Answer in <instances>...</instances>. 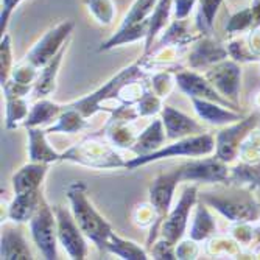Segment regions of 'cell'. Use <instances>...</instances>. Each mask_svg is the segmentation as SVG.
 <instances>
[{"mask_svg": "<svg viewBox=\"0 0 260 260\" xmlns=\"http://www.w3.org/2000/svg\"><path fill=\"white\" fill-rule=\"evenodd\" d=\"M86 128H89L86 117L78 109L67 105V106H64L62 112L56 119V123L47 126L45 131H47V134H53V133L77 134V133H81Z\"/></svg>", "mask_w": 260, "mask_h": 260, "instance_id": "cell-27", "label": "cell"}, {"mask_svg": "<svg viewBox=\"0 0 260 260\" xmlns=\"http://www.w3.org/2000/svg\"><path fill=\"white\" fill-rule=\"evenodd\" d=\"M22 223L2 224V242H0V258L2 260H31L33 252L20 228Z\"/></svg>", "mask_w": 260, "mask_h": 260, "instance_id": "cell-17", "label": "cell"}, {"mask_svg": "<svg viewBox=\"0 0 260 260\" xmlns=\"http://www.w3.org/2000/svg\"><path fill=\"white\" fill-rule=\"evenodd\" d=\"M105 251L119 255L123 260H147V258H150L147 249L140 248L137 243H134L128 239H122L120 235H117L115 232H112L109 235V239L105 245Z\"/></svg>", "mask_w": 260, "mask_h": 260, "instance_id": "cell-31", "label": "cell"}, {"mask_svg": "<svg viewBox=\"0 0 260 260\" xmlns=\"http://www.w3.org/2000/svg\"><path fill=\"white\" fill-rule=\"evenodd\" d=\"M64 106L50 102L49 99H41L38 100L33 108L30 109L25 122L22 123V126L25 128H35V126H44L49 125L53 120H56L59 114L62 112Z\"/></svg>", "mask_w": 260, "mask_h": 260, "instance_id": "cell-26", "label": "cell"}, {"mask_svg": "<svg viewBox=\"0 0 260 260\" xmlns=\"http://www.w3.org/2000/svg\"><path fill=\"white\" fill-rule=\"evenodd\" d=\"M255 193H257V198H258V201H260V188H258V190H255Z\"/></svg>", "mask_w": 260, "mask_h": 260, "instance_id": "cell-52", "label": "cell"}, {"mask_svg": "<svg viewBox=\"0 0 260 260\" xmlns=\"http://www.w3.org/2000/svg\"><path fill=\"white\" fill-rule=\"evenodd\" d=\"M200 242L193 240V239H185L178 242L176 245V258L179 260H190V258H197L200 254Z\"/></svg>", "mask_w": 260, "mask_h": 260, "instance_id": "cell-46", "label": "cell"}, {"mask_svg": "<svg viewBox=\"0 0 260 260\" xmlns=\"http://www.w3.org/2000/svg\"><path fill=\"white\" fill-rule=\"evenodd\" d=\"M217 232V223L212 217V214L207 209V204L198 198L197 204H195V215H193V221H192V228H190V239L197 240V242H204L209 240L210 237H214Z\"/></svg>", "mask_w": 260, "mask_h": 260, "instance_id": "cell-25", "label": "cell"}, {"mask_svg": "<svg viewBox=\"0 0 260 260\" xmlns=\"http://www.w3.org/2000/svg\"><path fill=\"white\" fill-rule=\"evenodd\" d=\"M246 41H248V45H249L251 52L257 58H260V28L249 30V35H248Z\"/></svg>", "mask_w": 260, "mask_h": 260, "instance_id": "cell-50", "label": "cell"}, {"mask_svg": "<svg viewBox=\"0 0 260 260\" xmlns=\"http://www.w3.org/2000/svg\"><path fill=\"white\" fill-rule=\"evenodd\" d=\"M160 119L165 128V134H167V140H178L182 137L206 133L204 126L200 122L169 105L162 106Z\"/></svg>", "mask_w": 260, "mask_h": 260, "instance_id": "cell-16", "label": "cell"}, {"mask_svg": "<svg viewBox=\"0 0 260 260\" xmlns=\"http://www.w3.org/2000/svg\"><path fill=\"white\" fill-rule=\"evenodd\" d=\"M39 70L41 69H38L31 62H28L27 59H23L13 67L11 80L22 83V84H35L38 80V75H39Z\"/></svg>", "mask_w": 260, "mask_h": 260, "instance_id": "cell-43", "label": "cell"}, {"mask_svg": "<svg viewBox=\"0 0 260 260\" xmlns=\"http://www.w3.org/2000/svg\"><path fill=\"white\" fill-rule=\"evenodd\" d=\"M165 140H167V134H165V128L162 123V119H154L144 131H142L129 151H133L136 156H147L159 148L164 147Z\"/></svg>", "mask_w": 260, "mask_h": 260, "instance_id": "cell-22", "label": "cell"}, {"mask_svg": "<svg viewBox=\"0 0 260 260\" xmlns=\"http://www.w3.org/2000/svg\"><path fill=\"white\" fill-rule=\"evenodd\" d=\"M47 172H49V164L41 162H28L20 167L11 178L14 195L41 190Z\"/></svg>", "mask_w": 260, "mask_h": 260, "instance_id": "cell-19", "label": "cell"}, {"mask_svg": "<svg viewBox=\"0 0 260 260\" xmlns=\"http://www.w3.org/2000/svg\"><path fill=\"white\" fill-rule=\"evenodd\" d=\"M145 77H147V70L142 67L140 59H139V61L133 62L131 66L122 69L119 74L114 75L109 81H106L97 90H93L92 93H89V95H86L80 100L69 103V106L78 109L86 119H89V117L95 115L99 111H103L108 103L119 102L117 100V95H119V90L122 89L123 84H126L128 81H133V80L145 78Z\"/></svg>", "mask_w": 260, "mask_h": 260, "instance_id": "cell-4", "label": "cell"}, {"mask_svg": "<svg viewBox=\"0 0 260 260\" xmlns=\"http://www.w3.org/2000/svg\"><path fill=\"white\" fill-rule=\"evenodd\" d=\"M162 99H159L153 90H147L137 103L136 109L139 117H153L160 114L162 111Z\"/></svg>", "mask_w": 260, "mask_h": 260, "instance_id": "cell-42", "label": "cell"}, {"mask_svg": "<svg viewBox=\"0 0 260 260\" xmlns=\"http://www.w3.org/2000/svg\"><path fill=\"white\" fill-rule=\"evenodd\" d=\"M252 28H254V16L251 7H246L237 13H234L226 23V33L229 35H239Z\"/></svg>", "mask_w": 260, "mask_h": 260, "instance_id": "cell-40", "label": "cell"}, {"mask_svg": "<svg viewBox=\"0 0 260 260\" xmlns=\"http://www.w3.org/2000/svg\"><path fill=\"white\" fill-rule=\"evenodd\" d=\"M22 2V0H2V11H0V33H7L8 20L14 8Z\"/></svg>", "mask_w": 260, "mask_h": 260, "instance_id": "cell-48", "label": "cell"}, {"mask_svg": "<svg viewBox=\"0 0 260 260\" xmlns=\"http://www.w3.org/2000/svg\"><path fill=\"white\" fill-rule=\"evenodd\" d=\"M181 182L190 181V182H206V184H215V182H229V169L228 164L223 162L220 157H195L184 162L178 167Z\"/></svg>", "mask_w": 260, "mask_h": 260, "instance_id": "cell-10", "label": "cell"}, {"mask_svg": "<svg viewBox=\"0 0 260 260\" xmlns=\"http://www.w3.org/2000/svg\"><path fill=\"white\" fill-rule=\"evenodd\" d=\"M204 77L223 97H226L235 105H239L240 86H242V69L237 61L224 59L215 66L209 67L204 72Z\"/></svg>", "mask_w": 260, "mask_h": 260, "instance_id": "cell-13", "label": "cell"}, {"mask_svg": "<svg viewBox=\"0 0 260 260\" xmlns=\"http://www.w3.org/2000/svg\"><path fill=\"white\" fill-rule=\"evenodd\" d=\"M215 150V137L210 133H201L195 136H188L175 140L173 144L164 145L157 151L147 154V156H136L129 160H126V169L136 170L142 165H147L160 159H169V157H201L209 156Z\"/></svg>", "mask_w": 260, "mask_h": 260, "instance_id": "cell-5", "label": "cell"}, {"mask_svg": "<svg viewBox=\"0 0 260 260\" xmlns=\"http://www.w3.org/2000/svg\"><path fill=\"white\" fill-rule=\"evenodd\" d=\"M61 160L74 162L95 170L126 169V160H123L115 147L100 134H90L78 144L67 148L61 153Z\"/></svg>", "mask_w": 260, "mask_h": 260, "instance_id": "cell-3", "label": "cell"}, {"mask_svg": "<svg viewBox=\"0 0 260 260\" xmlns=\"http://www.w3.org/2000/svg\"><path fill=\"white\" fill-rule=\"evenodd\" d=\"M74 28L75 23L72 20L59 22L58 25L50 28L33 45V49L27 53L25 59L38 69L44 67L67 44Z\"/></svg>", "mask_w": 260, "mask_h": 260, "instance_id": "cell-12", "label": "cell"}, {"mask_svg": "<svg viewBox=\"0 0 260 260\" xmlns=\"http://www.w3.org/2000/svg\"><path fill=\"white\" fill-rule=\"evenodd\" d=\"M190 100H192V105H193L197 115L203 122H206L209 125L228 126L231 123L240 122L242 119H245V115L240 114L239 111L221 106L218 103L203 100V99H190Z\"/></svg>", "mask_w": 260, "mask_h": 260, "instance_id": "cell-18", "label": "cell"}, {"mask_svg": "<svg viewBox=\"0 0 260 260\" xmlns=\"http://www.w3.org/2000/svg\"><path fill=\"white\" fill-rule=\"evenodd\" d=\"M228 56L226 45L214 39L212 35H204L192 44L190 52L187 55V66L193 70H207L209 67L228 59Z\"/></svg>", "mask_w": 260, "mask_h": 260, "instance_id": "cell-15", "label": "cell"}, {"mask_svg": "<svg viewBox=\"0 0 260 260\" xmlns=\"http://www.w3.org/2000/svg\"><path fill=\"white\" fill-rule=\"evenodd\" d=\"M198 0H173L175 19H187L193 11V7Z\"/></svg>", "mask_w": 260, "mask_h": 260, "instance_id": "cell-49", "label": "cell"}, {"mask_svg": "<svg viewBox=\"0 0 260 260\" xmlns=\"http://www.w3.org/2000/svg\"><path fill=\"white\" fill-rule=\"evenodd\" d=\"M201 36H204V35H201L198 31L197 33L190 31L187 19H175L172 23H169L167 28L164 30V33H160L159 39L153 45V49H157V47H164V45L187 47V45H192Z\"/></svg>", "mask_w": 260, "mask_h": 260, "instance_id": "cell-23", "label": "cell"}, {"mask_svg": "<svg viewBox=\"0 0 260 260\" xmlns=\"http://www.w3.org/2000/svg\"><path fill=\"white\" fill-rule=\"evenodd\" d=\"M176 83V72L173 70H159L150 80V87L159 99H167L173 92Z\"/></svg>", "mask_w": 260, "mask_h": 260, "instance_id": "cell-36", "label": "cell"}, {"mask_svg": "<svg viewBox=\"0 0 260 260\" xmlns=\"http://www.w3.org/2000/svg\"><path fill=\"white\" fill-rule=\"evenodd\" d=\"M56 223H58V242L64 248V251L74 260H83L87 255V243L86 235L78 226L72 210L61 204L53 206Z\"/></svg>", "mask_w": 260, "mask_h": 260, "instance_id": "cell-9", "label": "cell"}, {"mask_svg": "<svg viewBox=\"0 0 260 260\" xmlns=\"http://www.w3.org/2000/svg\"><path fill=\"white\" fill-rule=\"evenodd\" d=\"M223 0H198V14L195 20V28L201 35H212L214 20L221 7Z\"/></svg>", "mask_w": 260, "mask_h": 260, "instance_id": "cell-32", "label": "cell"}, {"mask_svg": "<svg viewBox=\"0 0 260 260\" xmlns=\"http://www.w3.org/2000/svg\"><path fill=\"white\" fill-rule=\"evenodd\" d=\"M206 252L214 257L239 258L242 255V245L234 237H210L206 243Z\"/></svg>", "mask_w": 260, "mask_h": 260, "instance_id": "cell-33", "label": "cell"}, {"mask_svg": "<svg viewBox=\"0 0 260 260\" xmlns=\"http://www.w3.org/2000/svg\"><path fill=\"white\" fill-rule=\"evenodd\" d=\"M176 83H178V87L188 99H203V100H209V102L218 103L221 106L239 111V105H235L226 97H223L204 75L195 72V70L182 69L179 72H176Z\"/></svg>", "mask_w": 260, "mask_h": 260, "instance_id": "cell-14", "label": "cell"}, {"mask_svg": "<svg viewBox=\"0 0 260 260\" xmlns=\"http://www.w3.org/2000/svg\"><path fill=\"white\" fill-rule=\"evenodd\" d=\"M131 217H133V223L139 228H148V226L151 228L157 220V214L150 201L137 204L133 210Z\"/></svg>", "mask_w": 260, "mask_h": 260, "instance_id": "cell-44", "label": "cell"}, {"mask_svg": "<svg viewBox=\"0 0 260 260\" xmlns=\"http://www.w3.org/2000/svg\"><path fill=\"white\" fill-rule=\"evenodd\" d=\"M147 252L151 255V258L156 260H176V245L164 237L147 246Z\"/></svg>", "mask_w": 260, "mask_h": 260, "instance_id": "cell-45", "label": "cell"}, {"mask_svg": "<svg viewBox=\"0 0 260 260\" xmlns=\"http://www.w3.org/2000/svg\"><path fill=\"white\" fill-rule=\"evenodd\" d=\"M13 67H14V59H13L11 38L8 33H4L2 41H0V84L2 86L11 78Z\"/></svg>", "mask_w": 260, "mask_h": 260, "instance_id": "cell-39", "label": "cell"}, {"mask_svg": "<svg viewBox=\"0 0 260 260\" xmlns=\"http://www.w3.org/2000/svg\"><path fill=\"white\" fill-rule=\"evenodd\" d=\"M42 188L38 192H30V193H20L14 195L13 201L8 206V218L10 221L16 223H27L31 220L35 212L39 206L41 197H42Z\"/></svg>", "mask_w": 260, "mask_h": 260, "instance_id": "cell-24", "label": "cell"}, {"mask_svg": "<svg viewBox=\"0 0 260 260\" xmlns=\"http://www.w3.org/2000/svg\"><path fill=\"white\" fill-rule=\"evenodd\" d=\"M137 136L139 134H136L133 129V122L109 119L105 125V137L115 148L129 150L136 142Z\"/></svg>", "mask_w": 260, "mask_h": 260, "instance_id": "cell-29", "label": "cell"}, {"mask_svg": "<svg viewBox=\"0 0 260 260\" xmlns=\"http://www.w3.org/2000/svg\"><path fill=\"white\" fill-rule=\"evenodd\" d=\"M92 16L97 19L100 25H111L115 17V5L114 0H83Z\"/></svg>", "mask_w": 260, "mask_h": 260, "instance_id": "cell-37", "label": "cell"}, {"mask_svg": "<svg viewBox=\"0 0 260 260\" xmlns=\"http://www.w3.org/2000/svg\"><path fill=\"white\" fill-rule=\"evenodd\" d=\"M179 182H181V176H179L178 169H175L169 173L159 175L151 182V185L148 188V197H150V203L153 204L156 214H157V220L150 228L148 237H147V246H150L151 243H154L157 240V235L160 232V224L173 207L172 206L173 195H175V190Z\"/></svg>", "mask_w": 260, "mask_h": 260, "instance_id": "cell-7", "label": "cell"}, {"mask_svg": "<svg viewBox=\"0 0 260 260\" xmlns=\"http://www.w3.org/2000/svg\"><path fill=\"white\" fill-rule=\"evenodd\" d=\"M251 8H252V16H254V28H260V0H252Z\"/></svg>", "mask_w": 260, "mask_h": 260, "instance_id": "cell-51", "label": "cell"}, {"mask_svg": "<svg viewBox=\"0 0 260 260\" xmlns=\"http://www.w3.org/2000/svg\"><path fill=\"white\" fill-rule=\"evenodd\" d=\"M33 87L35 84H22L11 78L2 86L5 97H27L30 92H33Z\"/></svg>", "mask_w": 260, "mask_h": 260, "instance_id": "cell-47", "label": "cell"}, {"mask_svg": "<svg viewBox=\"0 0 260 260\" xmlns=\"http://www.w3.org/2000/svg\"><path fill=\"white\" fill-rule=\"evenodd\" d=\"M257 114H251L240 122L220 129L215 136V156L226 164H232L235 159H239L242 142L257 126Z\"/></svg>", "mask_w": 260, "mask_h": 260, "instance_id": "cell-11", "label": "cell"}, {"mask_svg": "<svg viewBox=\"0 0 260 260\" xmlns=\"http://www.w3.org/2000/svg\"><path fill=\"white\" fill-rule=\"evenodd\" d=\"M28 133V159L30 162L53 164L61 160V153L53 150V147L47 140V131L42 126L27 128Z\"/></svg>", "mask_w": 260, "mask_h": 260, "instance_id": "cell-21", "label": "cell"}, {"mask_svg": "<svg viewBox=\"0 0 260 260\" xmlns=\"http://www.w3.org/2000/svg\"><path fill=\"white\" fill-rule=\"evenodd\" d=\"M228 49V55L237 62H257L260 61V58H257L248 45V41L245 38H235L231 39L226 44Z\"/></svg>", "mask_w": 260, "mask_h": 260, "instance_id": "cell-41", "label": "cell"}, {"mask_svg": "<svg viewBox=\"0 0 260 260\" xmlns=\"http://www.w3.org/2000/svg\"><path fill=\"white\" fill-rule=\"evenodd\" d=\"M239 159L248 164L260 162V129L254 128L242 142L239 150Z\"/></svg>", "mask_w": 260, "mask_h": 260, "instance_id": "cell-38", "label": "cell"}, {"mask_svg": "<svg viewBox=\"0 0 260 260\" xmlns=\"http://www.w3.org/2000/svg\"><path fill=\"white\" fill-rule=\"evenodd\" d=\"M156 2L157 0H136V2L131 5L129 11L126 13V16L123 17V20L120 23V28L136 25L139 22H144V20L150 19L154 11Z\"/></svg>", "mask_w": 260, "mask_h": 260, "instance_id": "cell-35", "label": "cell"}, {"mask_svg": "<svg viewBox=\"0 0 260 260\" xmlns=\"http://www.w3.org/2000/svg\"><path fill=\"white\" fill-rule=\"evenodd\" d=\"M198 198L231 223H254L260 220V201L248 187L232 185L228 190L203 192L198 193Z\"/></svg>", "mask_w": 260, "mask_h": 260, "instance_id": "cell-1", "label": "cell"}, {"mask_svg": "<svg viewBox=\"0 0 260 260\" xmlns=\"http://www.w3.org/2000/svg\"><path fill=\"white\" fill-rule=\"evenodd\" d=\"M66 50H67V44L44 67H41L38 80H36L33 92H31V95L35 99H38V100L47 99L55 92V89H56V77H58V72H59L62 58L66 55Z\"/></svg>", "mask_w": 260, "mask_h": 260, "instance_id": "cell-20", "label": "cell"}, {"mask_svg": "<svg viewBox=\"0 0 260 260\" xmlns=\"http://www.w3.org/2000/svg\"><path fill=\"white\" fill-rule=\"evenodd\" d=\"M228 185H239L248 187L251 190H258L260 188V162L248 164L242 162L235 167L229 169V182Z\"/></svg>", "mask_w": 260, "mask_h": 260, "instance_id": "cell-30", "label": "cell"}, {"mask_svg": "<svg viewBox=\"0 0 260 260\" xmlns=\"http://www.w3.org/2000/svg\"><path fill=\"white\" fill-rule=\"evenodd\" d=\"M7 100V120L5 126L7 129H16L28 115V102L25 97H5Z\"/></svg>", "mask_w": 260, "mask_h": 260, "instance_id": "cell-34", "label": "cell"}, {"mask_svg": "<svg viewBox=\"0 0 260 260\" xmlns=\"http://www.w3.org/2000/svg\"><path fill=\"white\" fill-rule=\"evenodd\" d=\"M197 201H198V185L197 184L185 185L179 201L176 203V206L172 207L169 215L165 217V220L160 224V237L167 239L173 245H178V242L182 240L187 231L188 217H190V212L195 207Z\"/></svg>", "mask_w": 260, "mask_h": 260, "instance_id": "cell-8", "label": "cell"}, {"mask_svg": "<svg viewBox=\"0 0 260 260\" xmlns=\"http://www.w3.org/2000/svg\"><path fill=\"white\" fill-rule=\"evenodd\" d=\"M67 200L70 203V210H72L84 235L100 251H105V245L114 231L112 226L103 218V215H100V212L90 203L86 184L83 181H75L70 184L67 187Z\"/></svg>", "mask_w": 260, "mask_h": 260, "instance_id": "cell-2", "label": "cell"}, {"mask_svg": "<svg viewBox=\"0 0 260 260\" xmlns=\"http://www.w3.org/2000/svg\"><path fill=\"white\" fill-rule=\"evenodd\" d=\"M173 10V0H157L154 11L150 17V30L145 39V55H148L156 42V36L169 25Z\"/></svg>", "mask_w": 260, "mask_h": 260, "instance_id": "cell-28", "label": "cell"}, {"mask_svg": "<svg viewBox=\"0 0 260 260\" xmlns=\"http://www.w3.org/2000/svg\"><path fill=\"white\" fill-rule=\"evenodd\" d=\"M30 232L36 248L41 251L44 258H58V223L53 206L49 204L44 193L41 197L39 206L35 215L30 220Z\"/></svg>", "mask_w": 260, "mask_h": 260, "instance_id": "cell-6", "label": "cell"}]
</instances>
